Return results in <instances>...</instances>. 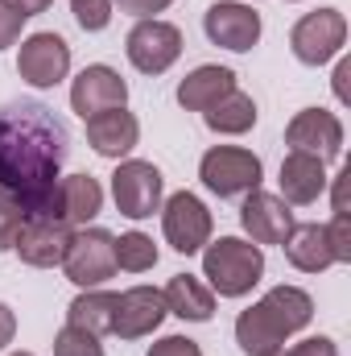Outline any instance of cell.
<instances>
[{
  "mask_svg": "<svg viewBox=\"0 0 351 356\" xmlns=\"http://www.w3.org/2000/svg\"><path fill=\"white\" fill-rule=\"evenodd\" d=\"M67 162V129L46 104H8L0 112V186L25 220H62L58 178Z\"/></svg>",
  "mask_w": 351,
  "mask_h": 356,
  "instance_id": "6da1fadb",
  "label": "cell"
},
{
  "mask_svg": "<svg viewBox=\"0 0 351 356\" xmlns=\"http://www.w3.org/2000/svg\"><path fill=\"white\" fill-rule=\"evenodd\" d=\"M314 319V298L302 286H273L261 302L240 311L236 319V344L248 356H273L285 348L289 336H298Z\"/></svg>",
  "mask_w": 351,
  "mask_h": 356,
  "instance_id": "7a4b0ae2",
  "label": "cell"
},
{
  "mask_svg": "<svg viewBox=\"0 0 351 356\" xmlns=\"http://www.w3.org/2000/svg\"><path fill=\"white\" fill-rule=\"evenodd\" d=\"M203 277L211 294L219 298H244L264 277V253L261 245L240 241V236H219L203 245Z\"/></svg>",
  "mask_w": 351,
  "mask_h": 356,
  "instance_id": "3957f363",
  "label": "cell"
},
{
  "mask_svg": "<svg viewBox=\"0 0 351 356\" xmlns=\"http://www.w3.org/2000/svg\"><path fill=\"white\" fill-rule=\"evenodd\" d=\"M198 178L219 199H244L248 191H261L264 166L244 145H211L198 162Z\"/></svg>",
  "mask_w": 351,
  "mask_h": 356,
  "instance_id": "277c9868",
  "label": "cell"
},
{
  "mask_svg": "<svg viewBox=\"0 0 351 356\" xmlns=\"http://www.w3.org/2000/svg\"><path fill=\"white\" fill-rule=\"evenodd\" d=\"M62 273L79 290H95L108 277H116V236L108 228H75L62 257Z\"/></svg>",
  "mask_w": 351,
  "mask_h": 356,
  "instance_id": "5b68a950",
  "label": "cell"
},
{
  "mask_svg": "<svg viewBox=\"0 0 351 356\" xmlns=\"http://www.w3.org/2000/svg\"><path fill=\"white\" fill-rule=\"evenodd\" d=\"M112 199H116V211L128 216V220H149L153 211H162V199H166V178L153 162H141V158H124L112 175Z\"/></svg>",
  "mask_w": 351,
  "mask_h": 356,
  "instance_id": "8992f818",
  "label": "cell"
},
{
  "mask_svg": "<svg viewBox=\"0 0 351 356\" xmlns=\"http://www.w3.org/2000/svg\"><path fill=\"white\" fill-rule=\"evenodd\" d=\"M348 42V17L339 8H314L306 13L293 29H289V50L298 63L306 67H323L331 63Z\"/></svg>",
  "mask_w": 351,
  "mask_h": 356,
  "instance_id": "52a82bcc",
  "label": "cell"
},
{
  "mask_svg": "<svg viewBox=\"0 0 351 356\" xmlns=\"http://www.w3.org/2000/svg\"><path fill=\"white\" fill-rule=\"evenodd\" d=\"M162 232H166V245L190 257V253H203V245L211 241V211L198 195L190 191H178L162 203Z\"/></svg>",
  "mask_w": 351,
  "mask_h": 356,
  "instance_id": "ba28073f",
  "label": "cell"
},
{
  "mask_svg": "<svg viewBox=\"0 0 351 356\" xmlns=\"http://www.w3.org/2000/svg\"><path fill=\"white\" fill-rule=\"evenodd\" d=\"M17 75L37 91L58 88L71 75V46L58 33H29L17 50Z\"/></svg>",
  "mask_w": 351,
  "mask_h": 356,
  "instance_id": "9c48e42d",
  "label": "cell"
},
{
  "mask_svg": "<svg viewBox=\"0 0 351 356\" xmlns=\"http://www.w3.org/2000/svg\"><path fill=\"white\" fill-rule=\"evenodd\" d=\"M124 54L141 75H166L182 54V29L170 21H157V17L137 21L124 42Z\"/></svg>",
  "mask_w": 351,
  "mask_h": 356,
  "instance_id": "30bf717a",
  "label": "cell"
},
{
  "mask_svg": "<svg viewBox=\"0 0 351 356\" xmlns=\"http://www.w3.org/2000/svg\"><path fill=\"white\" fill-rule=\"evenodd\" d=\"M285 145L298 154H314L323 162H335L343 154V120L327 108H302L285 124Z\"/></svg>",
  "mask_w": 351,
  "mask_h": 356,
  "instance_id": "8fae6325",
  "label": "cell"
},
{
  "mask_svg": "<svg viewBox=\"0 0 351 356\" xmlns=\"http://www.w3.org/2000/svg\"><path fill=\"white\" fill-rule=\"evenodd\" d=\"M203 29L215 46H223L232 54H244L261 42V13L248 8V4H236V0H219L203 13Z\"/></svg>",
  "mask_w": 351,
  "mask_h": 356,
  "instance_id": "7c38bea8",
  "label": "cell"
},
{
  "mask_svg": "<svg viewBox=\"0 0 351 356\" xmlns=\"http://www.w3.org/2000/svg\"><path fill=\"white\" fill-rule=\"evenodd\" d=\"M166 298L157 286H132L124 294H116V319H112V336L120 340H145L162 327L166 319Z\"/></svg>",
  "mask_w": 351,
  "mask_h": 356,
  "instance_id": "4fadbf2b",
  "label": "cell"
},
{
  "mask_svg": "<svg viewBox=\"0 0 351 356\" xmlns=\"http://www.w3.org/2000/svg\"><path fill=\"white\" fill-rule=\"evenodd\" d=\"M293 211L281 195L268 191H248L240 203V228L248 232L252 245H285V236L293 232Z\"/></svg>",
  "mask_w": 351,
  "mask_h": 356,
  "instance_id": "5bb4252c",
  "label": "cell"
},
{
  "mask_svg": "<svg viewBox=\"0 0 351 356\" xmlns=\"http://www.w3.org/2000/svg\"><path fill=\"white\" fill-rule=\"evenodd\" d=\"M124 104H128V83L103 63L83 67L79 79L71 83V112H79L83 120L95 112H108V108H124Z\"/></svg>",
  "mask_w": 351,
  "mask_h": 356,
  "instance_id": "9a60e30c",
  "label": "cell"
},
{
  "mask_svg": "<svg viewBox=\"0 0 351 356\" xmlns=\"http://www.w3.org/2000/svg\"><path fill=\"white\" fill-rule=\"evenodd\" d=\"M83 124H87L91 149H95L99 158H112V162L128 158V154L137 149V141H141V124H137V116H132L128 108L95 112V116H87Z\"/></svg>",
  "mask_w": 351,
  "mask_h": 356,
  "instance_id": "2e32d148",
  "label": "cell"
},
{
  "mask_svg": "<svg viewBox=\"0 0 351 356\" xmlns=\"http://www.w3.org/2000/svg\"><path fill=\"white\" fill-rule=\"evenodd\" d=\"M71 232L75 228H67L62 220H25V228H21V236H17L12 249L21 253L25 266L54 269V266H62V257H67Z\"/></svg>",
  "mask_w": 351,
  "mask_h": 356,
  "instance_id": "e0dca14e",
  "label": "cell"
},
{
  "mask_svg": "<svg viewBox=\"0 0 351 356\" xmlns=\"http://www.w3.org/2000/svg\"><path fill=\"white\" fill-rule=\"evenodd\" d=\"M331 186L327 178V162L314 158V154H298L289 149L285 162H281V199L289 207H310L323 199V191Z\"/></svg>",
  "mask_w": 351,
  "mask_h": 356,
  "instance_id": "ac0fdd59",
  "label": "cell"
},
{
  "mask_svg": "<svg viewBox=\"0 0 351 356\" xmlns=\"http://www.w3.org/2000/svg\"><path fill=\"white\" fill-rule=\"evenodd\" d=\"M162 298H166V311L178 315V319H186V323H207V319L215 315V294H211V286H207L203 277H194V273H174V277L166 282Z\"/></svg>",
  "mask_w": 351,
  "mask_h": 356,
  "instance_id": "d6986e66",
  "label": "cell"
},
{
  "mask_svg": "<svg viewBox=\"0 0 351 356\" xmlns=\"http://www.w3.org/2000/svg\"><path fill=\"white\" fill-rule=\"evenodd\" d=\"M228 91H236V71L207 63V67H194V71L178 83V104H182L186 112H207V108L219 104Z\"/></svg>",
  "mask_w": 351,
  "mask_h": 356,
  "instance_id": "ffe728a7",
  "label": "cell"
},
{
  "mask_svg": "<svg viewBox=\"0 0 351 356\" xmlns=\"http://www.w3.org/2000/svg\"><path fill=\"white\" fill-rule=\"evenodd\" d=\"M285 257L289 266L302 269V273H323V269L335 266V253H331V241H327V224H293V232L285 236Z\"/></svg>",
  "mask_w": 351,
  "mask_h": 356,
  "instance_id": "44dd1931",
  "label": "cell"
},
{
  "mask_svg": "<svg viewBox=\"0 0 351 356\" xmlns=\"http://www.w3.org/2000/svg\"><path fill=\"white\" fill-rule=\"evenodd\" d=\"M58 207H62V224L67 228H87L91 220L103 211V186L91 175L58 178Z\"/></svg>",
  "mask_w": 351,
  "mask_h": 356,
  "instance_id": "7402d4cb",
  "label": "cell"
},
{
  "mask_svg": "<svg viewBox=\"0 0 351 356\" xmlns=\"http://www.w3.org/2000/svg\"><path fill=\"white\" fill-rule=\"evenodd\" d=\"M203 120H207V129L219 133V137H240V133H248V129L257 124V99L236 88V91H228L219 104H211V108L203 112Z\"/></svg>",
  "mask_w": 351,
  "mask_h": 356,
  "instance_id": "603a6c76",
  "label": "cell"
},
{
  "mask_svg": "<svg viewBox=\"0 0 351 356\" xmlns=\"http://www.w3.org/2000/svg\"><path fill=\"white\" fill-rule=\"evenodd\" d=\"M112 319H116V294L112 290H83L71 307H67V323L71 327H83L91 336H108L112 332Z\"/></svg>",
  "mask_w": 351,
  "mask_h": 356,
  "instance_id": "cb8c5ba5",
  "label": "cell"
},
{
  "mask_svg": "<svg viewBox=\"0 0 351 356\" xmlns=\"http://www.w3.org/2000/svg\"><path fill=\"white\" fill-rule=\"evenodd\" d=\"M157 266V245H153V236H145V232H124V236H116V269H124V273H145V269Z\"/></svg>",
  "mask_w": 351,
  "mask_h": 356,
  "instance_id": "d4e9b609",
  "label": "cell"
},
{
  "mask_svg": "<svg viewBox=\"0 0 351 356\" xmlns=\"http://www.w3.org/2000/svg\"><path fill=\"white\" fill-rule=\"evenodd\" d=\"M54 356H103V344H99V336H91L83 327H62L58 336H54Z\"/></svg>",
  "mask_w": 351,
  "mask_h": 356,
  "instance_id": "484cf974",
  "label": "cell"
},
{
  "mask_svg": "<svg viewBox=\"0 0 351 356\" xmlns=\"http://www.w3.org/2000/svg\"><path fill=\"white\" fill-rule=\"evenodd\" d=\"M71 13H75L79 29H87V33H99L112 25V0H71Z\"/></svg>",
  "mask_w": 351,
  "mask_h": 356,
  "instance_id": "4316f807",
  "label": "cell"
},
{
  "mask_svg": "<svg viewBox=\"0 0 351 356\" xmlns=\"http://www.w3.org/2000/svg\"><path fill=\"white\" fill-rule=\"evenodd\" d=\"M327 241H331L335 266H348L351 261V220L348 216H331V224H327Z\"/></svg>",
  "mask_w": 351,
  "mask_h": 356,
  "instance_id": "83f0119b",
  "label": "cell"
},
{
  "mask_svg": "<svg viewBox=\"0 0 351 356\" xmlns=\"http://www.w3.org/2000/svg\"><path fill=\"white\" fill-rule=\"evenodd\" d=\"M21 228H25L21 207H17V203H0V253H8V249L17 245Z\"/></svg>",
  "mask_w": 351,
  "mask_h": 356,
  "instance_id": "f1b7e54d",
  "label": "cell"
},
{
  "mask_svg": "<svg viewBox=\"0 0 351 356\" xmlns=\"http://www.w3.org/2000/svg\"><path fill=\"white\" fill-rule=\"evenodd\" d=\"M273 356H339V344L331 336H310V340H302L293 348H281V353H273Z\"/></svg>",
  "mask_w": 351,
  "mask_h": 356,
  "instance_id": "f546056e",
  "label": "cell"
},
{
  "mask_svg": "<svg viewBox=\"0 0 351 356\" xmlns=\"http://www.w3.org/2000/svg\"><path fill=\"white\" fill-rule=\"evenodd\" d=\"M145 356H203V348H198L190 336H162Z\"/></svg>",
  "mask_w": 351,
  "mask_h": 356,
  "instance_id": "4dcf8cb0",
  "label": "cell"
},
{
  "mask_svg": "<svg viewBox=\"0 0 351 356\" xmlns=\"http://www.w3.org/2000/svg\"><path fill=\"white\" fill-rule=\"evenodd\" d=\"M21 29H25V17H21V13H12V8L0 0V50L17 46V42H21Z\"/></svg>",
  "mask_w": 351,
  "mask_h": 356,
  "instance_id": "1f68e13d",
  "label": "cell"
},
{
  "mask_svg": "<svg viewBox=\"0 0 351 356\" xmlns=\"http://www.w3.org/2000/svg\"><path fill=\"white\" fill-rule=\"evenodd\" d=\"M112 4H120V13H128V17H137V21H149V17L166 13L174 0H112Z\"/></svg>",
  "mask_w": 351,
  "mask_h": 356,
  "instance_id": "d6a6232c",
  "label": "cell"
},
{
  "mask_svg": "<svg viewBox=\"0 0 351 356\" xmlns=\"http://www.w3.org/2000/svg\"><path fill=\"white\" fill-rule=\"evenodd\" d=\"M348 178H351V170H339V175L331 178V182H335V191H331V207H335V216H348Z\"/></svg>",
  "mask_w": 351,
  "mask_h": 356,
  "instance_id": "836d02e7",
  "label": "cell"
},
{
  "mask_svg": "<svg viewBox=\"0 0 351 356\" xmlns=\"http://www.w3.org/2000/svg\"><path fill=\"white\" fill-rule=\"evenodd\" d=\"M12 336H17V315H12L8 302H0V353L12 344Z\"/></svg>",
  "mask_w": 351,
  "mask_h": 356,
  "instance_id": "e575fe53",
  "label": "cell"
},
{
  "mask_svg": "<svg viewBox=\"0 0 351 356\" xmlns=\"http://www.w3.org/2000/svg\"><path fill=\"white\" fill-rule=\"evenodd\" d=\"M4 4H8L12 13H21V17L29 21V17H37V13H46V8H50L54 0H4Z\"/></svg>",
  "mask_w": 351,
  "mask_h": 356,
  "instance_id": "d590c367",
  "label": "cell"
},
{
  "mask_svg": "<svg viewBox=\"0 0 351 356\" xmlns=\"http://www.w3.org/2000/svg\"><path fill=\"white\" fill-rule=\"evenodd\" d=\"M348 75H351V58H339V67H335V99L339 104H348Z\"/></svg>",
  "mask_w": 351,
  "mask_h": 356,
  "instance_id": "8d00e7d4",
  "label": "cell"
},
{
  "mask_svg": "<svg viewBox=\"0 0 351 356\" xmlns=\"http://www.w3.org/2000/svg\"><path fill=\"white\" fill-rule=\"evenodd\" d=\"M0 203H12V195H8V191H4V186H0Z\"/></svg>",
  "mask_w": 351,
  "mask_h": 356,
  "instance_id": "74e56055",
  "label": "cell"
},
{
  "mask_svg": "<svg viewBox=\"0 0 351 356\" xmlns=\"http://www.w3.org/2000/svg\"><path fill=\"white\" fill-rule=\"evenodd\" d=\"M8 356H33V353H8Z\"/></svg>",
  "mask_w": 351,
  "mask_h": 356,
  "instance_id": "f35d334b",
  "label": "cell"
},
{
  "mask_svg": "<svg viewBox=\"0 0 351 356\" xmlns=\"http://www.w3.org/2000/svg\"><path fill=\"white\" fill-rule=\"evenodd\" d=\"M285 4H293V0H285Z\"/></svg>",
  "mask_w": 351,
  "mask_h": 356,
  "instance_id": "ab89813d",
  "label": "cell"
}]
</instances>
